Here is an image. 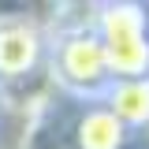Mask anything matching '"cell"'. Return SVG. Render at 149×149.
Segmentation results:
<instances>
[{
    "instance_id": "4",
    "label": "cell",
    "mask_w": 149,
    "mask_h": 149,
    "mask_svg": "<svg viewBox=\"0 0 149 149\" xmlns=\"http://www.w3.org/2000/svg\"><path fill=\"white\" fill-rule=\"evenodd\" d=\"M104 108H108L127 130L149 127V78L112 82L108 93H104Z\"/></svg>"
},
{
    "instance_id": "5",
    "label": "cell",
    "mask_w": 149,
    "mask_h": 149,
    "mask_svg": "<svg viewBox=\"0 0 149 149\" xmlns=\"http://www.w3.org/2000/svg\"><path fill=\"white\" fill-rule=\"evenodd\" d=\"M4 116H8V108H4ZM4 116H0V149H8V130H4Z\"/></svg>"
},
{
    "instance_id": "2",
    "label": "cell",
    "mask_w": 149,
    "mask_h": 149,
    "mask_svg": "<svg viewBox=\"0 0 149 149\" xmlns=\"http://www.w3.org/2000/svg\"><path fill=\"white\" fill-rule=\"evenodd\" d=\"M93 34L101 41L112 82L149 78V11L142 4H97Z\"/></svg>"
},
{
    "instance_id": "6",
    "label": "cell",
    "mask_w": 149,
    "mask_h": 149,
    "mask_svg": "<svg viewBox=\"0 0 149 149\" xmlns=\"http://www.w3.org/2000/svg\"><path fill=\"white\" fill-rule=\"evenodd\" d=\"M4 108H8V97H4V93H0V116H4Z\"/></svg>"
},
{
    "instance_id": "1",
    "label": "cell",
    "mask_w": 149,
    "mask_h": 149,
    "mask_svg": "<svg viewBox=\"0 0 149 149\" xmlns=\"http://www.w3.org/2000/svg\"><path fill=\"white\" fill-rule=\"evenodd\" d=\"M45 41H49L45 67L52 74V82L60 86V93L74 97V101H104L112 74H108V63H104V52H101L93 26L45 34Z\"/></svg>"
},
{
    "instance_id": "3",
    "label": "cell",
    "mask_w": 149,
    "mask_h": 149,
    "mask_svg": "<svg viewBox=\"0 0 149 149\" xmlns=\"http://www.w3.org/2000/svg\"><path fill=\"white\" fill-rule=\"evenodd\" d=\"M49 60L45 30L26 15H0V93L34 78Z\"/></svg>"
}]
</instances>
